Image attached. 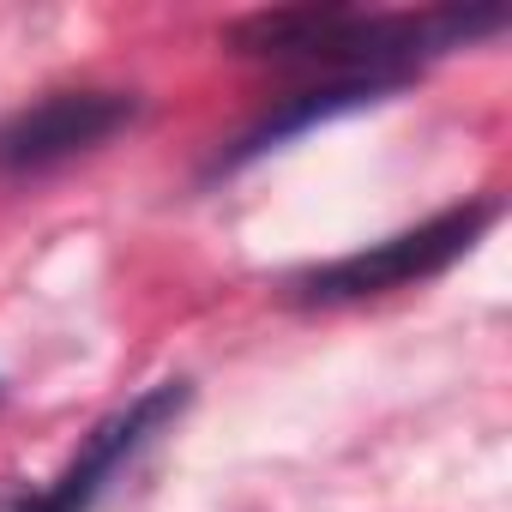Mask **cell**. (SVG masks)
Segmentation results:
<instances>
[{"instance_id": "3957f363", "label": "cell", "mask_w": 512, "mask_h": 512, "mask_svg": "<svg viewBox=\"0 0 512 512\" xmlns=\"http://www.w3.org/2000/svg\"><path fill=\"white\" fill-rule=\"evenodd\" d=\"M181 410H187V380H163V386L139 392L127 410L103 416V422L85 434V446L73 452V464H67L37 500H25V512H91L97 494H103Z\"/></svg>"}, {"instance_id": "6da1fadb", "label": "cell", "mask_w": 512, "mask_h": 512, "mask_svg": "<svg viewBox=\"0 0 512 512\" xmlns=\"http://www.w3.org/2000/svg\"><path fill=\"white\" fill-rule=\"evenodd\" d=\"M506 13L482 7H446V13H356V7H290V13H253L229 25L235 55H260L284 67H332L338 79L362 85H404V73L428 55L464 49L488 31H500Z\"/></svg>"}, {"instance_id": "7a4b0ae2", "label": "cell", "mask_w": 512, "mask_h": 512, "mask_svg": "<svg viewBox=\"0 0 512 512\" xmlns=\"http://www.w3.org/2000/svg\"><path fill=\"white\" fill-rule=\"evenodd\" d=\"M494 223V205L476 199V205H458V211H440L416 229H398L362 253H344L332 266H314L302 272L290 290L296 302H314V308H338V302H368V296H386V290H410L422 278H440L452 260H464L470 241Z\"/></svg>"}, {"instance_id": "277c9868", "label": "cell", "mask_w": 512, "mask_h": 512, "mask_svg": "<svg viewBox=\"0 0 512 512\" xmlns=\"http://www.w3.org/2000/svg\"><path fill=\"white\" fill-rule=\"evenodd\" d=\"M133 121V97L115 91H55L0 127V169H55Z\"/></svg>"}]
</instances>
